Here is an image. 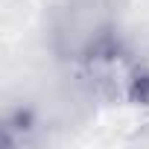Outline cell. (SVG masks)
Instances as JSON below:
<instances>
[{
    "instance_id": "1",
    "label": "cell",
    "mask_w": 149,
    "mask_h": 149,
    "mask_svg": "<svg viewBox=\"0 0 149 149\" xmlns=\"http://www.w3.org/2000/svg\"><path fill=\"white\" fill-rule=\"evenodd\" d=\"M56 50L70 58V61H94L108 53L111 47V18L108 12L94 3V0H82L64 9L58 18L56 29Z\"/></svg>"
}]
</instances>
